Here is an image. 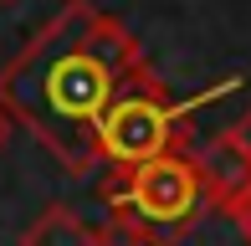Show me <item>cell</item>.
I'll use <instances>...</instances> for the list:
<instances>
[{"mask_svg": "<svg viewBox=\"0 0 251 246\" xmlns=\"http://www.w3.org/2000/svg\"><path fill=\"white\" fill-rule=\"evenodd\" d=\"M149 67L123 21L93 10L87 0H67L0 72V113L26 123L62 159V170L82 180L102 164L98 118Z\"/></svg>", "mask_w": 251, "mask_h": 246, "instance_id": "obj_1", "label": "cell"}, {"mask_svg": "<svg viewBox=\"0 0 251 246\" xmlns=\"http://www.w3.org/2000/svg\"><path fill=\"white\" fill-rule=\"evenodd\" d=\"M241 82H246V77H221L215 87H205V93L175 103V98L154 82V72H144L139 82H128L108 103V113L98 118V154H102V164L133 170V164H144V159L190 149V118H195L205 103L236 93Z\"/></svg>", "mask_w": 251, "mask_h": 246, "instance_id": "obj_2", "label": "cell"}, {"mask_svg": "<svg viewBox=\"0 0 251 246\" xmlns=\"http://www.w3.org/2000/svg\"><path fill=\"white\" fill-rule=\"evenodd\" d=\"M102 200H108V210H128L133 221H144L159 246H169V241L185 236V231H195V221L210 210L190 149L144 159L133 170H118L113 185L102 190Z\"/></svg>", "mask_w": 251, "mask_h": 246, "instance_id": "obj_3", "label": "cell"}, {"mask_svg": "<svg viewBox=\"0 0 251 246\" xmlns=\"http://www.w3.org/2000/svg\"><path fill=\"white\" fill-rule=\"evenodd\" d=\"M190 159H195V174L205 185V205L210 210L231 216V210L251 195V159L226 139V133H215V139H205L200 149H190Z\"/></svg>", "mask_w": 251, "mask_h": 246, "instance_id": "obj_4", "label": "cell"}, {"mask_svg": "<svg viewBox=\"0 0 251 246\" xmlns=\"http://www.w3.org/2000/svg\"><path fill=\"white\" fill-rule=\"evenodd\" d=\"M21 246H93V226H87L72 205H47L26 226Z\"/></svg>", "mask_w": 251, "mask_h": 246, "instance_id": "obj_5", "label": "cell"}, {"mask_svg": "<svg viewBox=\"0 0 251 246\" xmlns=\"http://www.w3.org/2000/svg\"><path fill=\"white\" fill-rule=\"evenodd\" d=\"M93 246H159L154 231L144 221H133L128 210H108V221L93 231Z\"/></svg>", "mask_w": 251, "mask_h": 246, "instance_id": "obj_6", "label": "cell"}, {"mask_svg": "<svg viewBox=\"0 0 251 246\" xmlns=\"http://www.w3.org/2000/svg\"><path fill=\"white\" fill-rule=\"evenodd\" d=\"M226 139H231L236 149H241L246 159H251V108H246V113H241V118L231 123V128H226Z\"/></svg>", "mask_w": 251, "mask_h": 246, "instance_id": "obj_7", "label": "cell"}, {"mask_svg": "<svg viewBox=\"0 0 251 246\" xmlns=\"http://www.w3.org/2000/svg\"><path fill=\"white\" fill-rule=\"evenodd\" d=\"M231 221H236V231H241V236H246V246H251V195L231 210Z\"/></svg>", "mask_w": 251, "mask_h": 246, "instance_id": "obj_8", "label": "cell"}, {"mask_svg": "<svg viewBox=\"0 0 251 246\" xmlns=\"http://www.w3.org/2000/svg\"><path fill=\"white\" fill-rule=\"evenodd\" d=\"M0 144H5V113H0Z\"/></svg>", "mask_w": 251, "mask_h": 246, "instance_id": "obj_9", "label": "cell"}]
</instances>
